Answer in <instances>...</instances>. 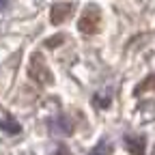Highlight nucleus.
<instances>
[{
  "label": "nucleus",
  "mask_w": 155,
  "mask_h": 155,
  "mask_svg": "<svg viewBox=\"0 0 155 155\" xmlns=\"http://www.w3.org/2000/svg\"><path fill=\"white\" fill-rule=\"evenodd\" d=\"M99 28H101V11L97 5H88L78 19V30L84 35H95L99 32Z\"/></svg>",
  "instance_id": "f257e3e1"
},
{
  "label": "nucleus",
  "mask_w": 155,
  "mask_h": 155,
  "mask_svg": "<svg viewBox=\"0 0 155 155\" xmlns=\"http://www.w3.org/2000/svg\"><path fill=\"white\" fill-rule=\"evenodd\" d=\"M28 75L32 78L35 82L39 84H52L54 82V75L45 63V58L41 54H32L30 56V65H28Z\"/></svg>",
  "instance_id": "f03ea898"
},
{
  "label": "nucleus",
  "mask_w": 155,
  "mask_h": 155,
  "mask_svg": "<svg viewBox=\"0 0 155 155\" xmlns=\"http://www.w3.org/2000/svg\"><path fill=\"white\" fill-rule=\"evenodd\" d=\"M71 11H73V7H71L69 2H56V5L52 7V11H50V19H52V24H54V26L63 24L65 19L71 15Z\"/></svg>",
  "instance_id": "7ed1b4c3"
},
{
  "label": "nucleus",
  "mask_w": 155,
  "mask_h": 155,
  "mask_svg": "<svg viewBox=\"0 0 155 155\" xmlns=\"http://www.w3.org/2000/svg\"><path fill=\"white\" fill-rule=\"evenodd\" d=\"M125 147L131 155H142L144 149H147V140L142 136H127L125 138Z\"/></svg>",
  "instance_id": "20e7f679"
},
{
  "label": "nucleus",
  "mask_w": 155,
  "mask_h": 155,
  "mask_svg": "<svg viewBox=\"0 0 155 155\" xmlns=\"http://www.w3.org/2000/svg\"><path fill=\"white\" fill-rule=\"evenodd\" d=\"M0 129H5L9 134H17L19 131V125L13 121V119H0Z\"/></svg>",
  "instance_id": "39448f33"
},
{
  "label": "nucleus",
  "mask_w": 155,
  "mask_h": 155,
  "mask_svg": "<svg viewBox=\"0 0 155 155\" xmlns=\"http://www.w3.org/2000/svg\"><path fill=\"white\" fill-rule=\"evenodd\" d=\"M91 155H112V144L104 140V142H99V144L91 151Z\"/></svg>",
  "instance_id": "423d86ee"
},
{
  "label": "nucleus",
  "mask_w": 155,
  "mask_h": 155,
  "mask_svg": "<svg viewBox=\"0 0 155 155\" xmlns=\"http://www.w3.org/2000/svg\"><path fill=\"white\" fill-rule=\"evenodd\" d=\"M95 106L97 108H108L110 106V93H97L95 95Z\"/></svg>",
  "instance_id": "0eeeda50"
},
{
  "label": "nucleus",
  "mask_w": 155,
  "mask_h": 155,
  "mask_svg": "<svg viewBox=\"0 0 155 155\" xmlns=\"http://www.w3.org/2000/svg\"><path fill=\"white\" fill-rule=\"evenodd\" d=\"M144 91H155V73H153V75H149L147 80H144L138 88H136V93H144Z\"/></svg>",
  "instance_id": "6e6552de"
},
{
  "label": "nucleus",
  "mask_w": 155,
  "mask_h": 155,
  "mask_svg": "<svg viewBox=\"0 0 155 155\" xmlns=\"http://www.w3.org/2000/svg\"><path fill=\"white\" fill-rule=\"evenodd\" d=\"M61 43H63V37H61V35H58L56 39H48V41H45V45H48V48H54V45H61Z\"/></svg>",
  "instance_id": "1a4fd4ad"
},
{
  "label": "nucleus",
  "mask_w": 155,
  "mask_h": 155,
  "mask_svg": "<svg viewBox=\"0 0 155 155\" xmlns=\"http://www.w3.org/2000/svg\"><path fill=\"white\" fill-rule=\"evenodd\" d=\"M9 2H11V0H0V11L7 9V7H9Z\"/></svg>",
  "instance_id": "9d476101"
},
{
  "label": "nucleus",
  "mask_w": 155,
  "mask_h": 155,
  "mask_svg": "<svg viewBox=\"0 0 155 155\" xmlns=\"http://www.w3.org/2000/svg\"><path fill=\"white\" fill-rule=\"evenodd\" d=\"M153 155H155V149H153Z\"/></svg>",
  "instance_id": "9b49d317"
}]
</instances>
